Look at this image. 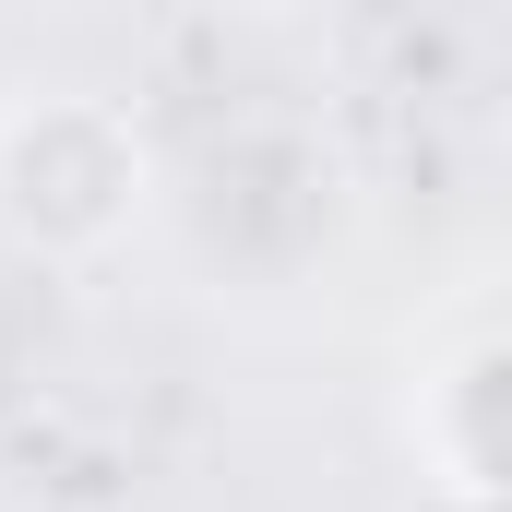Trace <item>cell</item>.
<instances>
[{
	"label": "cell",
	"instance_id": "3",
	"mask_svg": "<svg viewBox=\"0 0 512 512\" xmlns=\"http://www.w3.org/2000/svg\"><path fill=\"white\" fill-rule=\"evenodd\" d=\"M0 512H24V501H12V489H0Z\"/></svg>",
	"mask_w": 512,
	"mask_h": 512
},
{
	"label": "cell",
	"instance_id": "1",
	"mask_svg": "<svg viewBox=\"0 0 512 512\" xmlns=\"http://www.w3.org/2000/svg\"><path fill=\"white\" fill-rule=\"evenodd\" d=\"M155 203V143L120 96H24L0 120V239L36 262H96Z\"/></svg>",
	"mask_w": 512,
	"mask_h": 512
},
{
	"label": "cell",
	"instance_id": "2",
	"mask_svg": "<svg viewBox=\"0 0 512 512\" xmlns=\"http://www.w3.org/2000/svg\"><path fill=\"white\" fill-rule=\"evenodd\" d=\"M417 441H429V477L453 501H512V334L465 346L429 405H417Z\"/></svg>",
	"mask_w": 512,
	"mask_h": 512
}]
</instances>
